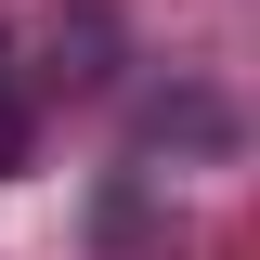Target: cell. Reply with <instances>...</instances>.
I'll return each mask as SVG.
<instances>
[{
	"mask_svg": "<svg viewBox=\"0 0 260 260\" xmlns=\"http://www.w3.org/2000/svg\"><path fill=\"white\" fill-rule=\"evenodd\" d=\"M13 169H26V91L0 78V182H13Z\"/></svg>",
	"mask_w": 260,
	"mask_h": 260,
	"instance_id": "obj_1",
	"label": "cell"
}]
</instances>
